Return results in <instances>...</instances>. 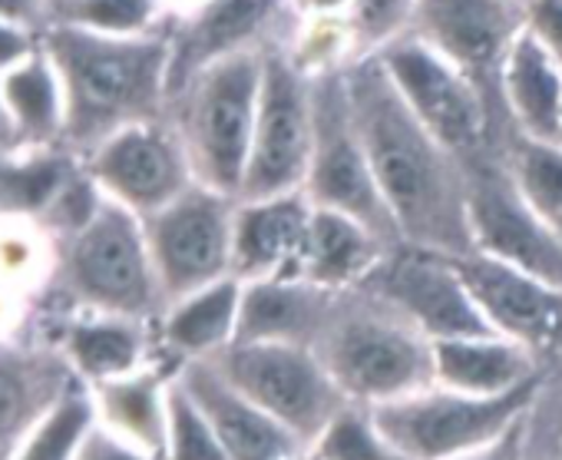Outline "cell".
Wrapping results in <instances>:
<instances>
[{
  "label": "cell",
  "mask_w": 562,
  "mask_h": 460,
  "mask_svg": "<svg viewBox=\"0 0 562 460\" xmlns=\"http://www.w3.org/2000/svg\"><path fill=\"white\" fill-rule=\"evenodd\" d=\"M529 414V411H526ZM526 420V417H522ZM522 420L506 434V437H499L496 444H490V447H483V450H476V453H470V457H460V460H526L522 457Z\"/></svg>",
  "instance_id": "b9f144b4"
},
{
  "label": "cell",
  "mask_w": 562,
  "mask_h": 460,
  "mask_svg": "<svg viewBox=\"0 0 562 460\" xmlns=\"http://www.w3.org/2000/svg\"><path fill=\"white\" fill-rule=\"evenodd\" d=\"M470 169V225L476 253L562 289V243L516 189L503 153Z\"/></svg>",
  "instance_id": "5bb4252c"
},
{
  "label": "cell",
  "mask_w": 562,
  "mask_h": 460,
  "mask_svg": "<svg viewBox=\"0 0 562 460\" xmlns=\"http://www.w3.org/2000/svg\"><path fill=\"white\" fill-rule=\"evenodd\" d=\"M364 57L381 54L414 27L417 0H348L345 8Z\"/></svg>",
  "instance_id": "d590c367"
},
{
  "label": "cell",
  "mask_w": 562,
  "mask_h": 460,
  "mask_svg": "<svg viewBox=\"0 0 562 460\" xmlns=\"http://www.w3.org/2000/svg\"><path fill=\"white\" fill-rule=\"evenodd\" d=\"M57 345L87 384H100L156 361L153 348L159 345V338L153 322L77 312L64 322Z\"/></svg>",
  "instance_id": "4316f807"
},
{
  "label": "cell",
  "mask_w": 562,
  "mask_h": 460,
  "mask_svg": "<svg viewBox=\"0 0 562 460\" xmlns=\"http://www.w3.org/2000/svg\"><path fill=\"white\" fill-rule=\"evenodd\" d=\"M312 103H315V143L305 176V195L322 209H335L371 225L391 246H401L397 225L381 195L374 166L368 159L351 110L345 70L312 77Z\"/></svg>",
  "instance_id": "9c48e42d"
},
{
  "label": "cell",
  "mask_w": 562,
  "mask_h": 460,
  "mask_svg": "<svg viewBox=\"0 0 562 460\" xmlns=\"http://www.w3.org/2000/svg\"><path fill=\"white\" fill-rule=\"evenodd\" d=\"M496 93L516 136L536 143L562 139V64L526 27L499 67Z\"/></svg>",
  "instance_id": "44dd1931"
},
{
  "label": "cell",
  "mask_w": 562,
  "mask_h": 460,
  "mask_svg": "<svg viewBox=\"0 0 562 460\" xmlns=\"http://www.w3.org/2000/svg\"><path fill=\"white\" fill-rule=\"evenodd\" d=\"M50 24H74L113 37L166 34L172 14L166 0H50Z\"/></svg>",
  "instance_id": "4dcf8cb0"
},
{
  "label": "cell",
  "mask_w": 562,
  "mask_h": 460,
  "mask_svg": "<svg viewBox=\"0 0 562 460\" xmlns=\"http://www.w3.org/2000/svg\"><path fill=\"white\" fill-rule=\"evenodd\" d=\"M238 195L192 182L143 218L166 305L232 276Z\"/></svg>",
  "instance_id": "8fae6325"
},
{
  "label": "cell",
  "mask_w": 562,
  "mask_h": 460,
  "mask_svg": "<svg viewBox=\"0 0 562 460\" xmlns=\"http://www.w3.org/2000/svg\"><path fill=\"white\" fill-rule=\"evenodd\" d=\"M166 460H232L222 447L215 427L182 388L179 374L169 384V437H166Z\"/></svg>",
  "instance_id": "e575fe53"
},
{
  "label": "cell",
  "mask_w": 562,
  "mask_h": 460,
  "mask_svg": "<svg viewBox=\"0 0 562 460\" xmlns=\"http://www.w3.org/2000/svg\"><path fill=\"white\" fill-rule=\"evenodd\" d=\"M34 47H37V34L0 21V74H8L18 64H24L34 54Z\"/></svg>",
  "instance_id": "60d3db41"
},
{
  "label": "cell",
  "mask_w": 562,
  "mask_h": 460,
  "mask_svg": "<svg viewBox=\"0 0 562 460\" xmlns=\"http://www.w3.org/2000/svg\"><path fill=\"white\" fill-rule=\"evenodd\" d=\"M176 364L149 361L130 374L90 384L97 401V417L103 427L136 444L139 450L166 460L169 437V384L176 378Z\"/></svg>",
  "instance_id": "d4e9b609"
},
{
  "label": "cell",
  "mask_w": 562,
  "mask_h": 460,
  "mask_svg": "<svg viewBox=\"0 0 562 460\" xmlns=\"http://www.w3.org/2000/svg\"><path fill=\"white\" fill-rule=\"evenodd\" d=\"M351 110L397 236L407 246L470 256V169L404 103L378 57L345 70Z\"/></svg>",
  "instance_id": "6da1fadb"
},
{
  "label": "cell",
  "mask_w": 562,
  "mask_h": 460,
  "mask_svg": "<svg viewBox=\"0 0 562 460\" xmlns=\"http://www.w3.org/2000/svg\"><path fill=\"white\" fill-rule=\"evenodd\" d=\"M74 460H162V457H153V453L139 450L136 444H130L120 434H113L110 427H103L100 417H97V424L83 437Z\"/></svg>",
  "instance_id": "74e56055"
},
{
  "label": "cell",
  "mask_w": 562,
  "mask_h": 460,
  "mask_svg": "<svg viewBox=\"0 0 562 460\" xmlns=\"http://www.w3.org/2000/svg\"><path fill=\"white\" fill-rule=\"evenodd\" d=\"M526 460H562V381L546 371V381L522 420Z\"/></svg>",
  "instance_id": "8d00e7d4"
},
{
  "label": "cell",
  "mask_w": 562,
  "mask_h": 460,
  "mask_svg": "<svg viewBox=\"0 0 562 460\" xmlns=\"http://www.w3.org/2000/svg\"><path fill=\"white\" fill-rule=\"evenodd\" d=\"M302 460H318V457H312V453H305V457H302Z\"/></svg>",
  "instance_id": "f6af8a7d"
},
{
  "label": "cell",
  "mask_w": 562,
  "mask_h": 460,
  "mask_svg": "<svg viewBox=\"0 0 562 460\" xmlns=\"http://www.w3.org/2000/svg\"><path fill=\"white\" fill-rule=\"evenodd\" d=\"M338 292H328L308 279H255L241 282V315L235 341H318Z\"/></svg>",
  "instance_id": "603a6c76"
},
{
  "label": "cell",
  "mask_w": 562,
  "mask_h": 460,
  "mask_svg": "<svg viewBox=\"0 0 562 460\" xmlns=\"http://www.w3.org/2000/svg\"><path fill=\"white\" fill-rule=\"evenodd\" d=\"M0 21L41 34L50 24V0H0Z\"/></svg>",
  "instance_id": "ab89813d"
},
{
  "label": "cell",
  "mask_w": 562,
  "mask_h": 460,
  "mask_svg": "<svg viewBox=\"0 0 562 460\" xmlns=\"http://www.w3.org/2000/svg\"><path fill=\"white\" fill-rule=\"evenodd\" d=\"M50 289L74 312L123 315L153 325L166 312L146 225L106 192L80 228L60 236Z\"/></svg>",
  "instance_id": "277c9868"
},
{
  "label": "cell",
  "mask_w": 562,
  "mask_h": 460,
  "mask_svg": "<svg viewBox=\"0 0 562 460\" xmlns=\"http://www.w3.org/2000/svg\"><path fill=\"white\" fill-rule=\"evenodd\" d=\"M238 315L241 279L235 276L189 292L186 299H176L156 322V338L166 351V361L179 368L186 361L215 358L238 338Z\"/></svg>",
  "instance_id": "cb8c5ba5"
},
{
  "label": "cell",
  "mask_w": 562,
  "mask_h": 460,
  "mask_svg": "<svg viewBox=\"0 0 562 460\" xmlns=\"http://www.w3.org/2000/svg\"><path fill=\"white\" fill-rule=\"evenodd\" d=\"M522 4H529V0H522Z\"/></svg>",
  "instance_id": "bcb514c9"
},
{
  "label": "cell",
  "mask_w": 562,
  "mask_h": 460,
  "mask_svg": "<svg viewBox=\"0 0 562 460\" xmlns=\"http://www.w3.org/2000/svg\"><path fill=\"white\" fill-rule=\"evenodd\" d=\"M209 361L241 394L285 424L305 447H312L331 417L351 404L312 345L232 341Z\"/></svg>",
  "instance_id": "ba28073f"
},
{
  "label": "cell",
  "mask_w": 562,
  "mask_h": 460,
  "mask_svg": "<svg viewBox=\"0 0 562 460\" xmlns=\"http://www.w3.org/2000/svg\"><path fill=\"white\" fill-rule=\"evenodd\" d=\"M0 90H4L8 110L21 130L24 149H60L64 90L41 41L24 64L0 77Z\"/></svg>",
  "instance_id": "83f0119b"
},
{
  "label": "cell",
  "mask_w": 562,
  "mask_h": 460,
  "mask_svg": "<svg viewBox=\"0 0 562 460\" xmlns=\"http://www.w3.org/2000/svg\"><path fill=\"white\" fill-rule=\"evenodd\" d=\"M261 67L265 51L232 57L195 74L169 97L166 116L182 136L195 182L232 195L241 192L261 93Z\"/></svg>",
  "instance_id": "5b68a950"
},
{
  "label": "cell",
  "mask_w": 562,
  "mask_h": 460,
  "mask_svg": "<svg viewBox=\"0 0 562 460\" xmlns=\"http://www.w3.org/2000/svg\"><path fill=\"white\" fill-rule=\"evenodd\" d=\"M522 27V0H417L411 34L463 67L499 100V67Z\"/></svg>",
  "instance_id": "2e32d148"
},
{
  "label": "cell",
  "mask_w": 562,
  "mask_h": 460,
  "mask_svg": "<svg viewBox=\"0 0 562 460\" xmlns=\"http://www.w3.org/2000/svg\"><path fill=\"white\" fill-rule=\"evenodd\" d=\"M176 374L215 427L232 460H302L308 453L285 424L241 394L209 358L186 361Z\"/></svg>",
  "instance_id": "d6986e66"
},
{
  "label": "cell",
  "mask_w": 562,
  "mask_h": 460,
  "mask_svg": "<svg viewBox=\"0 0 562 460\" xmlns=\"http://www.w3.org/2000/svg\"><path fill=\"white\" fill-rule=\"evenodd\" d=\"M364 289L391 302L430 341L496 332L473 299L457 259L443 253L401 243L387 249L381 266L368 276Z\"/></svg>",
  "instance_id": "4fadbf2b"
},
{
  "label": "cell",
  "mask_w": 562,
  "mask_h": 460,
  "mask_svg": "<svg viewBox=\"0 0 562 460\" xmlns=\"http://www.w3.org/2000/svg\"><path fill=\"white\" fill-rule=\"evenodd\" d=\"M457 266L486 322L539 355L546 371L562 364V289L516 272L483 253L457 256Z\"/></svg>",
  "instance_id": "e0dca14e"
},
{
  "label": "cell",
  "mask_w": 562,
  "mask_h": 460,
  "mask_svg": "<svg viewBox=\"0 0 562 460\" xmlns=\"http://www.w3.org/2000/svg\"><path fill=\"white\" fill-rule=\"evenodd\" d=\"M295 21L292 0H192V8L176 14L166 31L169 97L222 60L285 44Z\"/></svg>",
  "instance_id": "7c38bea8"
},
{
  "label": "cell",
  "mask_w": 562,
  "mask_h": 460,
  "mask_svg": "<svg viewBox=\"0 0 562 460\" xmlns=\"http://www.w3.org/2000/svg\"><path fill=\"white\" fill-rule=\"evenodd\" d=\"M559 143H562V139H559Z\"/></svg>",
  "instance_id": "7dc6e473"
},
{
  "label": "cell",
  "mask_w": 562,
  "mask_h": 460,
  "mask_svg": "<svg viewBox=\"0 0 562 460\" xmlns=\"http://www.w3.org/2000/svg\"><path fill=\"white\" fill-rule=\"evenodd\" d=\"M315 351L355 404L378 407L434 384V341L364 285L335 295Z\"/></svg>",
  "instance_id": "3957f363"
},
{
  "label": "cell",
  "mask_w": 562,
  "mask_h": 460,
  "mask_svg": "<svg viewBox=\"0 0 562 460\" xmlns=\"http://www.w3.org/2000/svg\"><path fill=\"white\" fill-rule=\"evenodd\" d=\"M542 374L546 364L539 355L499 332L434 341V384L450 391L499 397L539 381Z\"/></svg>",
  "instance_id": "7402d4cb"
},
{
  "label": "cell",
  "mask_w": 562,
  "mask_h": 460,
  "mask_svg": "<svg viewBox=\"0 0 562 460\" xmlns=\"http://www.w3.org/2000/svg\"><path fill=\"white\" fill-rule=\"evenodd\" d=\"M414 116L443 139L467 166L503 153L509 123L499 100L463 67L417 41L414 34L374 54Z\"/></svg>",
  "instance_id": "8992f818"
},
{
  "label": "cell",
  "mask_w": 562,
  "mask_h": 460,
  "mask_svg": "<svg viewBox=\"0 0 562 460\" xmlns=\"http://www.w3.org/2000/svg\"><path fill=\"white\" fill-rule=\"evenodd\" d=\"M308 453L318 460H407L381 430L374 411L355 401L331 417L322 437L308 447Z\"/></svg>",
  "instance_id": "836d02e7"
},
{
  "label": "cell",
  "mask_w": 562,
  "mask_h": 460,
  "mask_svg": "<svg viewBox=\"0 0 562 460\" xmlns=\"http://www.w3.org/2000/svg\"><path fill=\"white\" fill-rule=\"evenodd\" d=\"M315 143L312 77L292 60L285 44L265 51L261 93L255 110L251 149L238 199H261L305 189Z\"/></svg>",
  "instance_id": "30bf717a"
},
{
  "label": "cell",
  "mask_w": 562,
  "mask_h": 460,
  "mask_svg": "<svg viewBox=\"0 0 562 460\" xmlns=\"http://www.w3.org/2000/svg\"><path fill=\"white\" fill-rule=\"evenodd\" d=\"M83 166L110 199L123 202L139 218L153 215L195 182L182 136L166 113L123 126L83 156Z\"/></svg>",
  "instance_id": "9a60e30c"
},
{
  "label": "cell",
  "mask_w": 562,
  "mask_h": 460,
  "mask_svg": "<svg viewBox=\"0 0 562 460\" xmlns=\"http://www.w3.org/2000/svg\"><path fill=\"white\" fill-rule=\"evenodd\" d=\"M542 381L546 374L499 397H476L430 384L371 411L407 460H460L506 437L532 407Z\"/></svg>",
  "instance_id": "52a82bcc"
},
{
  "label": "cell",
  "mask_w": 562,
  "mask_h": 460,
  "mask_svg": "<svg viewBox=\"0 0 562 460\" xmlns=\"http://www.w3.org/2000/svg\"><path fill=\"white\" fill-rule=\"evenodd\" d=\"M526 31L562 64V0H529Z\"/></svg>",
  "instance_id": "f35d334b"
},
{
  "label": "cell",
  "mask_w": 562,
  "mask_h": 460,
  "mask_svg": "<svg viewBox=\"0 0 562 460\" xmlns=\"http://www.w3.org/2000/svg\"><path fill=\"white\" fill-rule=\"evenodd\" d=\"M285 51L308 77H325L358 64L361 44L345 11L338 14H299Z\"/></svg>",
  "instance_id": "1f68e13d"
},
{
  "label": "cell",
  "mask_w": 562,
  "mask_h": 460,
  "mask_svg": "<svg viewBox=\"0 0 562 460\" xmlns=\"http://www.w3.org/2000/svg\"><path fill=\"white\" fill-rule=\"evenodd\" d=\"M0 153H24V139H21V130L8 110V100H4V90H0Z\"/></svg>",
  "instance_id": "7bdbcfd3"
},
{
  "label": "cell",
  "mask_w": 562,
  "mask_h": 460,
  "mask_svg": "<svg viewBox=\"0 0 562 460\" xmlns=\"http://www.w3.org/2000/svg\"><path fill=\"white\" fill-rule=\"evenodd\" d=\"M299 14H338L348 8V0H292Z\"/></svg>",
  "instance_id": "ee69618b"
},
{
  "label": "cell",
  "mask_w": 562,
  "mask_h": 460,
  "mask_svg": "<svg viewBox=\"0 0 562 460\" xmlns=\"http://www.w3.org/2000/svg\"><path fill=\"white\" fill-rule=\"evenodd\" d=\"M394 249L384 236H378L371 225L315 205L308 243L302 259V279L328 289V292H348L368 282V276L381 266V259Z\"/></svg>",
  "instance_id": "484cf974"
},
{
  "label": "cell",
  "mask_w": 562,
  "mask_h": 460,
  "mask_svg": "<svg viewBox=\"0 0 562 460\" xmlns=\"http://www.w3.org/2000/svg\"><path fill=\"white\" fill-rule=\"evenodd\" d=\"M312 212L315 202L305 195V189L261 195V199H238L232 276L241 282L289 279V276L302 279Z\"/></svg>",
  "instance_id": "ffe728a7"
},
{
  "label": "cell",
  "mask_w": 562,
  "mask_h": 460,
  "mask_svg": "<svg viewBox=\"0 0 562 460\" xmlns=\"http://www.w3.org/2000/svg\"><path fill=\"white\" fill-rule=\"evenodd\" d=\"M64 90L60 149L90 156L123 126L166 113L169 41L113 37L74 24H47L37 34Z\"/></svg>",
  "instance_id": "7a4b0ae2"
},
{
  "label": "cell",
  "mask_w": 562,
  "mask_h": 460,
  "mask_svg": "<svg viewBox=\"0 0 562 460\" xmlns=\"http://www.w3.org/2000/svg\"><path fill=\"white\" fill-rule=\"evenodd\" d=\"M80 156L67 149H34V156L0 153V218L44 212Z\"/></svg>",
  "instance_id": "f1b7e54d"
},
{
  "label": "cell",
  "mask_w": 562,
  "mask_h": 460,
  "mask_svg": "<svg viewBox=\"0 0 562 460\" xmlns=\"http://www.w3.org/2000/svg\"><path fill=\"white\" fill-rule=\"evenodd\" d=\"M503 162L522 199L562 243V143H536L509 133Z\"/></svg>",
  "instance_id": "f546056e"
},
{
  "label": "cell",
  "mask_w": 562,
  "mask_h": 460,
  "mask_svg": "<svg viewBox=\"0 0 562 460\" xmlns=\"http://www.w3.org/2000/svg\"><path fill=\"white\" fill-rule=\"evenodd\" d=\"M77 381L60 345L0 338V460H18L27 437Z\"/></svg>",
  "instance_id": "ac0fdd59"
},
{
  "label": "cell",
  "mask_w": 562,
  "mask_h": 460,
  "mask_svg": "<svg viewBox=\"0 0 562 460\" xmlns=\"http://www.w3.org/2000/svg\"><path fill=\"white\" fill-rule=\"evenodd\" d=\"M93 424H97V401L90 384L80 378L37 424L18 460H74Z\"/></svg>",
  "instance_id": "d6a6232c"
}]
</instances>
